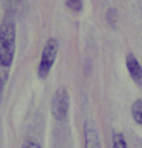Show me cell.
<instances>
[{
	"mask_svg": "<svg viewBox=\"0 0 142 148\" xmlns=\"http://www.w3.org/2000/svg\"><path fill=\"white\" fill-rule=\"evenodd\" d=\"M15 55V17L12 11H6L0 25V66L9 69Z\"/></svg>",
	"mask_w": 142,
	"mask_h": 148,
	"instance_id": "obj_1",
	"label": "cell"
},
{
	"mask_svg": "<svg viewBox=\"0 0 142 148\" xmlns=\"http://www.w3.org/2000/svg\"><path fill=\"white\" fill-rule=\"evenodd\" d=\"M57 53H58L57 38H49L45 43V46H43L40 64H38V76H40V78H46L49 75L54 63H55V60H57Z\"/></svg>",
	"mask_w": 142,
	"mask_h": 148,
	"instance_id": "obj_2",
	"label": "cell"
},
{
	"mask_svg": "<svg viewBox=\"0 0 142 148\" xmlns=\"http://www.w3.org/2000/svg\"><path fill=\"white\" fill-rule=\"evenodd\" d=\"M69 106H70L69 92L64 89V87H60V89L54 93V96L51 99L52 116L57 121H64L67 118V113H69Z\"/></svg>",
	"mask_w": 142,
	"mask_h": 148,
	"instance_id": "obj_3",
	"label": "cell"
},
{
	"mask_svg": "<svg viewBox=\"0 0 142 148\" xmlns=\"http://www.w3.org/2000/svg\"><path fill=\"white\" fill-rule=\"evenodd\" d=\"M84 148H102L98 128L90 119L84 122Z\"/></svg>",
	"mask_w": 142,
	"mask_h": 148,
	"instance_id": "obj_4",
	"label": "cell"
},
{
	"mask_svg": "<svg viewBox=\"0 0 142 148\" xmlns=\"http://www.w3.org/2000/svg\"><path fill=\"white\" fill-rule=\"evenodd\" d=\"M125 66H127L128 75L132 76V79L136 84L142 86V66L139 64L138 58H136L133 53H128L125 57Z\"/></svg>",
	"mask_w": 142,
	"mask_h": 148,
	"instance_id": "obj_5",
	"label": "cell"
},
{
	"mask_svg": "<svg viewBox=\"0 0 142 148\" xmlns=\"http://www.w3.org/2000/svg\"><path fill=\"white\" fill-rule=\"evenodd\" d=\"M132 116L134 119L136 124L142 125V98L141 99H136L132 106Z\"/></svg>",
	"mask_w": 142,
	"mask_h": 148,
	"instance_id": "obj_6",
	"label": "cell"
},
{
	"mask_svg": "<svg viewBox=\"0 0 142 148\" xmlns=\"http://www.w3.org/2000/svg\"><path fill=\"white\" fill-rule=\"evenodd\" d=\"M112 148H128L124 134L118 130H115L113 134H112Z\"/></svg>",
	"mask_w": 142,
	"mask_h": 148,
	"instance_id": "obj_7",
	"label": "cell"
},
{
	"mask_svg": "<svg viewBox=\"0 0 142 148\" xmlns=\"http://www.w3.org/2000/svg\"><path fill=\"white\" fill-rule=\"evenodd\" d=\"M66 5L73 12H80L83 9V0H66Z\"/></svg>",
	"mask_w": 142,
	"mask_h": 148,
	"instance_id": "obj_8",
	"label": "cell"
},
{
	"mask_svg": "<svg viewBox=\"0 0 142 148\" xmlns=\"http://www.w3.org/2000/svg\"><path fill=\"white\" fill-rule=\"evenodd\" d=\"M21 148H41L40 144H37L35 140H26L23 145H21Z\"/></svg>",
	"mask_w": 142,
	"mask_h": 148,
	"instance_id": "obj_9",
	"label": "cell"
},
{
	"mask_svg": "<svg viewBox=\"0 0 142 148\" xmlns=\"http://www.w3.org/2000/svg\"><path fill=\"white\" fill-rule=\"evenodd\" d=\"M8 5H9V11H12V8H15V6H20L21 3H25V0H5Z\"/></svg>",
	"mask_w": 142,
	"mask_h": 148,
	"instance_id": "obj_10",
	"label": "cell"
},
{
	"mask_svg": "<svg viewBox=\"0 0 142 148\" xmlns=\"http://www.w3.org/2000/svg\"><path fill=\"white\" fill-rule=\"evenodd\" d=\"M3 86H5V76H0V93L3 90Z\"/></svg>",
	"mask_w": 142,
	"mask_h": 148,
	"instance_id": "obj_11",
	"label": "cell"
}]
</instances>
